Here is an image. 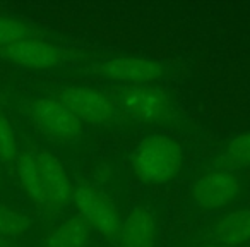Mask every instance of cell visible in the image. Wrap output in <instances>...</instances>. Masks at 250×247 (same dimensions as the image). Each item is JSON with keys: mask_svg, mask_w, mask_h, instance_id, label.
<instances>
[{"mask_svg": "<svg viewBox=\"0 0 250 247\" xmlns=\"http://www.w3.org/2000/svg\"><path fill=\"white\" fill-rule=\"evenodd\" d=\"M182 167V153L173 139L153 136L136 151L134 170L139 180L147 184H165L178 174Z\"/></svg>", "mask_w": 250, "mask_h": 247, "instance_id": "1", "label": "cell"}, {"mask_svg": "<svg viewBox=\"0 0 250 247\" xmlns=\"http://www.w3.org/2000/svg\"><path fill=\"white\" fill-rule=\"evenodd\" d=\"M28 113L42 134L63 144L77 143L83 136V122L55 98H40L28 105Z\"/></svg>", "mask_w": 250, "mask_h": 247, "instance_id": "2", "label": "cell"}, {"mask_svg": "<svg viewBox=\"0 0 250 247\" xmlns=\"http://www.w3.org/2000/svg\"><path fill=\"white\" fill-rule=\"evenodd\" d=\"M55 100L63 103L81 122L94 126H110L117 117L115 105L106 94L91 88L67 86L55 93Z\"/></svg>", "mask_w": 250, "mask_h": 247, "instance_id": "3", "label": "cell"}, {"mask_svg": "<svg viewBox=\"0 0 250 247\" xmlns=\"http://www.w3.org/2000/svg\"><path fill=\"white\" fill-rule=\"evenodd\" d=\"M72 199L79 211V218H83L91 228L98 230L106 239H117L122 222L110 201L89 187H77Z\"/></svg>", "mask_w": 250, "mask_h": 247, "instance_id": "4", "label": "cell"}, {"mask_svg": "<svg viewBox=\"0 0 250 247\" xmlns=\"http://www.w3.org/2000/svg\"><path fill=\"white\" fill-rule=\"evenodd\" d=\"M118 100L125 113L139 122H161L170 112L168 98L153 86H125Z\"/></svg>", "mask_w": 250, "mask_h": 247, "instance_id": "5", "label": "cell"}, {"mask_svg": "<svg viewBox=\"0 0 250 247\" xmlns=\"http://www.w3.org/2000/svg\"><path fill=\"white\" fill-rule=\"evenodd\" d=\"M240 179L231 172H211L202 175L192 187V198L202 209H221L240 194Z\"/></svg>", "mask_w": 250, "mask_h": 247, "instance_id": "6", "label": "cell"}, {"mask_svg": "<svg viewBox=\"0 0 250 247\" xmlns=\"http://www.w3.org/2000/svg\"><path fill=\"white\" fill-rule=\"evenodd\" d=\"M0 57L26 69L46 70L62 62L63 52L52 43L33 38L0 48Z\"/></svg>", "mask_w": 250, "mask_h": 247, "instance_id": "7", "label": "cell"}, {"mask_svg": "<svg viewBox=\"0 0 250 247\" xmlns=\"http://www.w3.org/2000/svg\"><path fill=\"white\" fill-rule=\"evenodd\" d=\"M14 168L21 180L22 189L33 201V204L36 206V209L42 211L43 215H53L57 211V206L50 196L33 150H19V155L14 161Z\"/></svg>", "mask_w": 250, "mask_h": 247, "instance_id": "8", "label": "cell"}, {"mask_svg": "<svg viewBox=\"0 0 250 247\" xmlns=\"http://www.w3.org/2000/svg\"><path fill=\"white\" fill-rule=\"evenodd\" d=\"M98 74L130 83V86H149L161 77V67L146 59H120L94 67Z\"/></svg>", "mask_w": 250, "mask_h": 247, "instance_id": "9", "label": "cell"}, {"mask_svg": "<svg viewBox=\"0 0 250 247\" xmlns=\"http://www.w3.org/2000/svg\"><path fill=\"white\" fill-rule=\"evenodd\" d=\"M33 153H35L38 167L42 170V175L45 179V184L48 187L50 196H52L57 209L67 206L74 198V187L63 165L46 150L35 148Z\"/></svg>", "mask_w": 250, "mask_h": 247, "instance_id": "10", "label": "cell"}, {"mask_svg": "<svg viewBox=\"0 0 250 247\" xmlns=\"http://www.w3.org/2000/svg\"><path fill=\"white\" fill-rule=\"evenodd\" d=\"M118 247H154L156 225L149 211L139 208L129 213L118 232Z\"/></svg>", "mask_w": 250, "mask_h": 247, "instance_id": "11", "label": "cell"}, {"mask_svg": "<svg viewBox=\"0 0 250 247\" xmlns=\"http://www.w3.org/2000/svg\"><path fill=\"white\" fill-rule=\"evenodd\" d=\"M91 226L83 218H70L43 235V247H87Z\"/></svg>", "mask_w": 250, "mask_h": 247, "instance_id": "12", "label": "cell"}, {"mask_svg": "<svg viewBox=\"0 0 250 247\" xmlns=\"http://www.w3.org/2000/svg\"><path fill=\"white\" fill-rule=\"evenodd\" d=\"M223 246L235 247L250 240V209H236L219 220L216 226Z\"/></svg>", "mask_w": 250, "mask_h": 247, "instance_id": "13", "label": "cell"}, {"mask_svg": "<svg viewBox=\"0 0 250 247\" xmlns=\"http://www.w3.org/2000/svg\"><path fill=\"white\" fill-rule=\"evenodd\" d=\"M33 38H36L35 29L24 21L9 18V16H0V48Z\"/></svg>", "mask_w": 250, "mask_h": 247, "instance_id": "14", "label": "cell"}, {"mask_svg": "<svg viewBox=\"0 0 250 247\" xmlns=\"http://www.w3.org/2000/svg\"><path fill=\"white\" fill-rule=\"evenodd\" d=\"M19 155L18 139H16V133L12 129L11 120L7 115L0 110V161L7 167H14V161Z\"/></svg>", "mask_w": 250, "mask_h": 247, "instance_id": "15", "label": "cell"}, {"mask_svg": "<svg viewBox=\"0 0 250 247\" xmlns=\"http://www.w3.org/2000/svg\"><path fill=\"white\" fill-rule=\"evenodd\" d=\"M26 232H28V220L7 204H0V235L5 239H18Z\"/></svg>", "mask_w": 250, "mask_h": 247, "instance_id": "16", "label": "cell"}, {"mask_svg": "<svg viewBox=\"0 0 250 247\" xmlns=\"http://www.w3.org/2000/svg\"><path fill=\"white\" fill-rule=\"evenodd\" d=\"M228 158L233 163L250 165V133L240 134L229 143Z\"/></svg>", "mask_w": 250, "mask_h": 247, "instance_id": "17", "label": "cell"}, {"mask_svg": "<svg viewBox=\"0 0 250 247\" xmlns=\"http://www.w3.org/2000/svg\"><path fill=\"white\" fill-rule=\"evenodd\" d=\"M7 246H9V239L0 235V247H7Z\"/></svg>", "mask_w": 250, "mask_h": 247, "instance_id": "18", "label": "cell"}, {"mask_svg": "<svg viewBox=\"0 0 250 247\" xmlns=\"http://www.w3.org/2000/svg\"><path fill=\"white\" fill-rule=\"evenodd\" d=\"M202 247H228V246H202Z\"/></svg>", "mask_w": 250, "mask_h": 247, "instance_id": "19", "label": "cell"}]
</instances>
